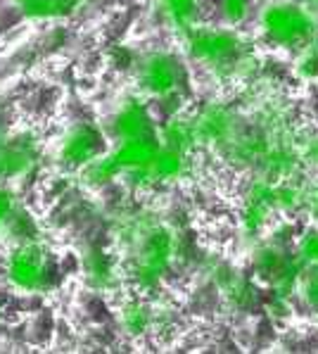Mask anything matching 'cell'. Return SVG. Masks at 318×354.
I'll use <instances>...</instances> for the list:
<instances>
[{"instance_id": "obj_1", "label": "cell", "mask_w": 318, "mask_h": 354, "mask_svg": "<svg viewBox=\"0 0 318 354\" xmlns=\"http://www.w3.org/2000/svg\"><path fill=\"white\" fill-rule=\"evenodd\" d=\"M8 281L21 292H46L53 286L55 266L50 252L38 241L17 243L8 254Z\"/></svg>"}, {"instance_id": "obj_2", "label": "cell", "mask_w": 318, "mask_h": 354, "mask_svg": "<svg viewBox=\"0 0 318 354\" xmlns=\"http://www.w3.org/2000/svg\"><path fill=\"white\" fill-rule=\"evenodd\" d=\"M140 84L147 93L159 95V97H169L171 93H176L178 81H180V67L176 64V59L164 55V53H155V55H147L140 62Z\"/></svg>"}, {"instance_id": "obj_3", "label": "cell", "mask_w": 318, "mask_h": 354, "mask_svg": "<svg viewBox=\"0 0 318 354\" xmlns=\"http://www.w3.org/2000/svg\"><path fill=\"white\" fill-rule=\"evenodd\" d=\"M100 145H102L100 133L93 127H88V124H79V127L69 129L67 136L62 138L59 160L69 169H84V167H88L97 155H102Z\"/></svg>"}, {"instance_id": "obj_4", "label": "cell", "mask_w": 318, "mask_h": 354, "mask_svg": "<svg viewBox=\"0 0 318 354\" xmlns=\"http://www.w3.org/2000/svg\"><path fill=\"white\" fill-rule=\"evenodd\" d=\"M112 133L117 136V140L155 138V122L140 100H129L114 114Z\"/></svg>"}, {"instance_id": "obj_5", "label": "cell", "mask_w": 318, "mask_h": 354, "mask_svg": "<svg viewBox=\"0 0 318 354\" xmlns=\"http://www.w3.org/2000/svg\"><path fill=\"white\" fill-rule=\"evenodd\" d=\"M36 165V145L29 138L0 143V181L26 174Z\"/></svg>"}, {"instance_id": "obj_6", "label": "cell", "mask_w": 318, "mask_h": 354, "mask_svg": "<svg viewBox=\"0 0 318 354\" xmlns=\"http://www.w3.org/2000/svg\"><path fill=\"white\" fill-rule=\"evenodd\" d=\"M29 19H59L76 12L84 0H12Z\"/></svg>"}, {"instance_id": "obj_7", "label": "cell", "mask_w": 318, "mask_h": 354, "mask_svg": "<svg viewBox=\"0 0 318 354\" xmlns=\"http://www.w3.org/2000/svg\"><path fill=\"white\" fill-rule=\"evenodd\" d=\"M264 24H266V29L271 31V34L276 36V38H281V41L297 38L301 31L306 29L301 15L294 12V10H285V8H278V10H271V12H266Z\"/></svg>"}, {"instance_id": "obj_8", "label": "cell", "mask_w": 318, "mask_h": 354, "mask_svg": "<svg viewBox=\"0 0 318 354\" xmlns=\"http://www.w3.org/2000/svg\"><path fill=\"white\" fill-rule=\"evenodd\" d=\"M86 279L95 288H107L114 281L112 261L107 259L105 252H93L86 257Z\"/></svg>"}, {"instance_id": "obj_9", "label": "cell", "mask_w": 318, "mask_h": 354, "mask_svg": "<svg viewBox=\"0 0 318 354\" xmlns=\"http://www.w3.org/2000/svg\"><path fill=\"white\" fill-rule=\"evenodd\" d=\"M162 10L178 29L190 31V24H193L197 12V0H162Z\"/></svg>"}, {"instance_id": "obj_10", "label": "cell", "mask_w": 318, "mask_h": 354, "mask_svg": "<svg viewBox=\"0 0 318 354\" xmlns=\"http://www.w3.org/2000/svg\"><path fill=\"white\" fill-rule=\"evenodd\" d=\"M150 324H152V314H150V309H147L145 304L131 302V304H126V307H124L122 326H124L126 333L140 335V333H145V330L150 328Z\"/></svg>"}, {"instance_id": "obj_11", "label": "cell", "mask_w": 318, "mask_h": 354, "mask_svg": "<svg viewBox=\"0 0 318 354\" xmlns=\"http://www.w3.org/2000/svg\"><path fill=\"white\" fill-rule=\"evenodd\" d=\"M15 195L8 188H0V228H5V224L10 221V216L15 214Z\"/></svg>"}, {"instance_id": "obj_12", "label": "cell", "mask_w": 318, "mask_h": 354, "mask_svg": "<svg viewBox=\"0 0 318 354\" xmlns=\"http://www.w3.org/2000/svg\"><path fill=\"white\" fill-rule=\"evenodd\" d=\"M223 15L230 21H238L245 15V8H247V0H223Z\"/></svg>"}]
</instances>
